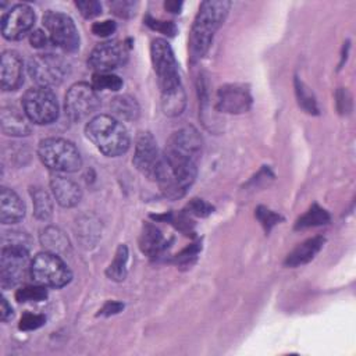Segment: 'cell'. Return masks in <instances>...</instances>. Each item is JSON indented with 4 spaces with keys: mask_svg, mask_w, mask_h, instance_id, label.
Here are the masks:
<instances>
[{
    "mask_svg": "<svg viewBox=\"0 0 356 356\" xmlns=\"http://www.w3.org/2000/svg\"><path fill=\"white\" fill-rule=\"evenodd\" d=\"M150 57L161 95V108L165 115H179L186 104V95L181 83L178 64L171 46L164 39H154L150 46Z\"/></svg>",
    "mask_w": 356,
    "mask_h": 356,
    "instance_id": "6da1fadb",
    "label": "cell"
},
{
    "mask_svg": "<svg viewBox=\"0 0 356 356\" xmlns=\"http://www.w3.org/2000/svg\"><path fill=\"white\" fill-rule=\"evenodd\" d=\"M197 161L191 156L164 147L154 181L167 199L177 200L186 193L196 178Z\"/></svg>",
    "mask_w": 356,
    "mask_h": 356,
    "instance_id": "7a4b0ae2",
    "label": "cell"
},
{
    "mask_svg": "<svg viewBox=\"0 0 356 356\" xmlns=\"http://www.w3.org/2000/svg\"><path fill=\"white\" fill-rule=\"evenodd\" d=\"M229 8L231 1L225 0H206L200 3L189 35L191 63L199 61L209 51L213 38L222 25Z\"/></svg>",
    "mask_w": 356,
    "mask_h": 356,
    "instance_id": "3957f363",
    "label": "cell"
},
{
    "mask_svg": "<svg viewBox=\"0 0 356 356\" xmlns=\"http://www.w3.org/2000/svg\"><path fill=\"white\" fill-rule=\"evenodd\" d=\"M86 138L106 156L117 157L129 147V135L125 127L107 114L95 115L85 127Z\"/></svg>",
    "mask_w": 356,
    "mask_h": 356,
    "instance_id": "277c9868",
    "label": "cell"
},
{
    "mask_svg": "<svg viewBox=\"0 0 356 356\" xmlns=\"http://www.w3.org/2000/svg\"><path fill=\"white\" fill-rule=\"evenodd\" d=\"M38 156L40 161L54 172H75L82 165L76 146L63 138H44L39 142Z\"/></svg>",
    "mask_w": 356,
    "mask_h": 356,
    "instance_id": "5b68a950",
    "label": "cell"
},
{
    "mask_svg": "<svg viewBox=\"0 0 356 356\" xmlns=\"http://www.w3.org/2000/svg\"><path fill=\"white\" fill-rule=\"evenodd\" d=\"M29 274L36 284L51 288L65 286L72 278V273L63 259L46 250L31 260Z\"/></svg>",
    "mask_w": 356,
    "mask_h": 356,
    "instance_id": "8992f818",
    "label": "cell"
},
{
    "mask_svg": "<svg viewBox=\"0 0 356 356\" xmlns=\"http://www.w3.org/2000/svg\"><path fill=\"white\" fill-rule=\"evenodd\" d=\"M22 108L29 121L46 125L58 117L57 96L50 88L35 86L28 89L22 96Z\"/></svg>",
    "mask_w": 356,
    "mask_h": 356,
    "instance_id": "52a82bcc",
    "label": "cell"
},
{
    "mask_svg": "<svg viewBox=\"0 0 356 356\" xmlns=\"http://www.w3.org/2000/svg\"><path fill=\"white\" fill-rule=\"evenodd\" d=\"M28 71L32 81L38 86L51 88L60 85L70 74L68 63L51 53L35 54L28 64Z\"/></svg>",
    "mask_w": 356,
    "mask_h": 356,
    "instance_id": "ba28073f",
    "label": "cell"
},
{
    "mask_svg": "<svg viewBox=\"0 0 356 356\" xmlns=\"http://www.w3.org/2000/svg\"><path fill=\"white\" fill-rule=\"evenodd\" d=\"M29 249L18 245L3 243L0 256V285L11 288L18 285L31 267Z\"/></svg>",
    "mask_w": 356,
    "mask_h": 356,
    "instance_id": "9c48e42d",
    "label": "cell"
},
{
    "mask_svg": "<svg viewBox=\"0 0 356 356\" xmlns=\"http://www.w3.org/2000/svg\"><path fill=\"white\" fill-rule=\"evenodd\" d=\"M100 99L96 89L86 82H76L65 93L64 110L71 121H82L97 111Z\"/></svg>",
    "mask_w": 356,
    "mask_h": 356,
    "instance_id": "30bf717a",
    "label": "cell"
},
{
    "mask_svg": "<svg viewBox=\"0 0 356 356\" xmlns=\"http://www.w3.org/2000/svg\"><path fill=\"white\" fill-rule=\"evenodd\" d=\"M43 25L53 44L63 49L64 51L72 53L79 49V33L71 19L64 13L49 10L43 15Z\"/></svg>",
    "mask_w": 356,
    "mask_h": 356,
    "instance_id": "8fae6325",
    "label": "cell"
},
{
    "mask_svg": "<svg viewBox=\"0 0 356 356\" xmlns=\"http://www.w3.org/2000/svg\"><path fill=\"white\" fill-rule=\"evenodd\" d=\"M128 60V47L124 42L108 40L99 43L88 58V65L95 72H111Z\"/></svg>",
    "mask_w": 356,
    "mask_h": 356,
    "instance_id": "7c38bea8",
    "label": "cell"
},
{
    "mask_svg": "<svg viewBox=\"0 0 356 356\" xmlns=\"http://www.w3.org/2000/svg\"><path fill=\"white\" fill-rule=\"evenodd\" d=\"M161 160L157 142L150 132H140L135 142V153L132 163L139 172L150 179L156 178V172Z\"/></svg>",
    "mask_w": 356,
    "mask_h": 356,
    "instance_id": "4fadbf2b",
    "label": "cell"
},
{
    "mask_svg": "<svg viewBox=\"0 0 356 356\" xmlns=\"http://www.w3.org/2000/svg\"><path fill=\"white\" fill-rule=\"evenodd\" d=\"M35 24V11L28 4H15L1 17V33L8 40L24 38Z\"/></svg>",
    "mask_w": 356,
    "mask_h": 356,
    "instance_id": "5bb4252c",
    "label": "cell"
},
{
    "mask_svg": "<svg viewBox=\"0 0 356 356\" xmlns=\"http://www.w3.org/2000/svg\"><path fill=\"white\" fill-rule=\"evenodd\" d=\"M252 106V96L248 86L241 83L222 85L217 90V110L228 114L246 113Z\"/></svg>",
    "mask_w": 356,
    "mask_h": 356,
    "instance_id": "9a60e30c",
    "label": "cell"
},
{
    "mask_svg": "<svg viewBox=\"0 0 356 356\" xmlns=\"http://www.w3.org/2000/svg\"><path fill=\"white\" fill-rule=\"evenodd\" d=\"M165 147H170L172 150H177L179 153H184L186 156H191L196 160L200 159L202 147H203V139L199 134V131L193 127H184L168 138Z\"/></svg>",
    "mask_w": 356,
    "mask_h": 356,
    "instance_id": "2e32d148",
    "label": "cell"
},
{
    "mask_svg": "<svg viewBox=\"0 0 356 356\" xmlns=\"http://www.w3.org/2000/svg\"><path fill=\"white\" fill-rule=\"evenodd\" d=\"M0 82L3 90H15L24 82L22 60L14 50L1 53L0 60Z\"/></svg>",
    "mask_w": 356,
    "mask_h": 356,
    "instance_id": "e0dca14e",
    "label": "cell"
},
{
    "mask_svg": "<svg viewBox=\"0 0 356 356\" xmlns=\"http://www.w3.org/2000/svg\"><path fill=\"white\" fill-rule=\"evenodd\" d=\"M50 188L56 202L63 207H74L81 202V186L71 178L54 172L50 178Z\"/></svg>",
    "mask_w": 356,
    "mask_h": 356,
    "instance_id": "ac0fdd59",
    "label": "cell"
},
{
    "mask_svg": "<svg viewBox=\"0 0 356 356\" xmlns=\"http://www.w3.org/2000/svg\"><path fill=\"white\" fill-rule=\"evenodd\" d=\"M1 132L8 136H26L31 134L32 127L26 114L14 106H4L0 111Z\"/></svg>",
    "mask_w": 356,
    "mask_h": 356,
    "instance_id": "d6986e66",
    "label": "cell"
},
{
    "mask_svg": "<svg viewBox=\"0 0 356 356\" xmlns=\"http://www.w3.org/2000/svg\"><path fill=\"white\" fill-rule=\"evenodd\" d=\"M25 216V204L21 197L6 186L0 191V221L3 224H14Z\"/></svg>",
    "mask_w": 356,
    "mask_h": 356,
    "instance_id": "ffe728a7",
    "label": "cell"
},
{
    "mask_svg": "<svg viewBox=\"0 0 356 356\" xmlns=\"http://www.w3.org/2000/svg\"><path fill=\"white\" fill-rule=\"evenodd\" d=\"M324 241L325 239L323 236H313V238H309L305 242L299 243L291 253H288V256L285 259V266L286 267H298V266L309 263L320 252V249L324 245Z\"/></svg>",
    "mask_w": 356,
    "mask_h": 356,
    "instance_id": "44dd1931",
    "label": "cell"
},
{
    "mask_svg": "<svg viewBox=\"0 0 356 356\" xmlns=\"http://www.w3.org/2000/svg\"><path fill=\"white\" fill-rule=\"evenodd\" d=\"M165 245L161 231L152 222H145L139 235L140 250L149 257H156L165 249Z\"/></svg>",
    "mask_w": 356,
    "mask_h": 356,
    "instance_id": "7402d4cb",
    "label": "cell"
},
{
    "mask_svg": "<svg viewBox=\"0 0 356 356\" xmlns=\"http://www.w3.org/2000/svg\"><path fill=\"white\" fill-rule=\"evenodd\" d=\"M40 243L46 252L57 256H64L71 252V245L67 235L57 227H46L40 234Z\"/></svg>",
    "mask_w": 356,
    "mask_h": 356,
    "instance_id": "603a6c76",
    "label": "cell"
},
{
    "mask_svg": "<svg viewBox=\"0 0 356 356\" xmlns=\"http://www.w3.org/2000/svg\"><path fill=\"white\" fill-rule=\"evenodd\" d=\"M110 108L115 117L125 121H134L139 117V104L136 99L129 95H121L111 99Z\"/></svg>",
    "mask_w": 356,
    "mask_h": 356,
    "instance_id": "cb8c5ba5",
    "label": "cell"
},
{
    "mask_svg": "<svg viewBox=\"0 0 356 356\" xmlns=\"http://www.w3.org/2000/svg\"><path fill=\"white\" fill-rule=\"evenodd\" d=\"M33 204V214L38 220L47 221L53 214V200L50 195L40 186H33L29 191Z\"/></svg>",
    "mask_w": 356,
    "mask_h": 356,
    "instance_id": "d4e9b609",
    "label": "cell"
},
{
    "mask_svg": "<svg viewBox=\"0 0 356 356\" xmlns=\"http://www.w3.org/2000/svg\"><path fill=\"white\" fill-rule=\"evenodd\" d=\"M128 248L125 245H120L117 248L115 256L113 259V261L108 264L107 270H106V275L113 280V281H124L127 277V271H128Z\"/></svg>",
    "mask_w": 356,
    "mask_h": 356,
    "instance_id": "484cf974",
    "label": "cell"
},
{
    "mask_svg": "<svg viewBox=\"0 0 356 356\" xmlns=\"http://www.w3.org/2000/svg\"><path fill=\"white\" fill-rule=\"evenodd\" d=\"M330 221V214L327 210L320 207L318 204H313L302 217L298 218L295 224V229H303L317 225H324Z\"/></svg>",
    "mask_w": 356,
    "mask_h": 356,
    "instance_id": "4316f807",
    "label": "cell"
},
{
    "mask_svg": "<svg viewBox=\"0 0 356 356\" xmlns=\"http://www.w3.org/2000/svg\"><path fill=\"white\" fill-rule=\"evenodd\" d=\"M92 86L96 90H118L122 86V79L111 72H95Z\"/></svg>",
    "mask_w": 356,
    "mask_h": 356,
    "instance_id": "83f0119b",
    "label": "cell"
},
{
    "mask_svg": "<svg viewBox=\"0 0 356 356\" xmlns=\"http://www.w3.org/2000/svg\"><path fill=\"white\" fill-rule=\"evenodd\" d=\"M47 298V291L43 285H26L15 292L18 302H42Z\"/></svg>",
    "mask_w": 356,
    "mask_h": 356,
    "instance_id": "f1b7e54d",
    "label": "cell"
},
{
    "mask_svg": "<svg viewBox=\"0 0 356 356\" xmlns=\"http://www.w3.org/2000/svg\"><path fill=\"white\" fill-rule=\"evenodd\" d=\"M295 89H296V96L299 100V104L310 114H317L318 108L316 104V100L313 97V95L309 92V88L305 86V83L302 81H299L298 78L295 79Z\"/></svg>",
    "mask_w": 356,
    "mask_h": 356,
    "instance_id": "f546056e",
    "label": "cell"
},
{
    "mask_svg": "<svg viewBox=\"0 0 356 356\" xmlns=\"http://www.w3.org/2000/svg\"><path fill=\"white\" fill-rule=\"evenodd\" d=\"M256 217H257V220L261 222V225H263V228L266 229V232H270V229H271L275 224H278V221L282 220V217H281L280 214L274 213L273 210H270V209H267V207H264V206H259V207L256 209Z\"/></svg>",
    "mask_w": 356,
    "mask_h": 356,
    "instance_id": "4dcf8cb0",
    "label": "cell"
},
{
    "mask_svg": "<svg viewBox=\"0 0 356 356\" xmlns=\"http://www.w3.org/2000/svg\"><path fill=\"white\" fill-rule=\"evenodd\" d=\"M145 22H146L147 26H150L152 29H154V31H157V32H160L163 35L174 36L177 33V26L171 21H159V19L152 18L150 15H146Z\"/></svg>",
    "mask_w": 356,
    "mask_h": 356,
    "instance_id": "1f68e13d",
    "label": "cell"
},
{
    "mask_svg": "<svg viewBox=\"0 0 356 356\" xmlns=\"http://www.w3.org/2000/svg\"><path fill=\"white\" fill-rule=\"evenodd\" d=\"M185 213L186 214H193V216H197V217H206L210 213H213V206L209 204L207 202L202 200V199H192L186 204Z\"/></svg>",
    "mask_w": 356,
    "mask_h": 356,
    "instance_id": "d6a6232c",
    "label": "cell"
},
{
    "mask_svg": "<svg viewBox=\"0 0 356 356\" xmlns=\"http://www.w3.org/2000/svg\"><path fill=\"white\" fill-rule=\"evenodd\" d=\"M46 318L42 314H35V313H25L18 324V328L22 331H32L44 324Z\"/></svg>",
    "mask_w": 356,
    "mask_h": 356,
    "instance_id": "836d02e7",
    "label": "cell"
},
{
    "mask_svg": "<svg viewBox=\"0 0 356 356\" xmlns=\"http://www.w3.org/2000/svg\"><path fill=\"white\" fill-rule=\"evenodd\" d=\"M75 6L85 18H93L102 13V4L96 0H79Z\"/></svg>",
    "mask_w": 356,
    "mask_h": 356,
    "instance_id": "e575fe53",
    "label": "cell"
},
{
    "mask_svg": "<svg viewBox=\"0 0 356 356\" xmlns=\"http://www.w3.org/2000/svg\"><path fill=\"white\" fill-rule=\"evenodd\" d=\"M117 25L114 21H110V19H106V21H102V22H95L92 25V32L96 35V36H108L111 35L114 31H115Z\"/></svg>",
    "mask_w": 356,
    "mask_h": 356,
    "instance_id": "d590c367",
    "label": "cell"
},
{
    "mask_svg": "<svg viewBox=\"0 0 356 356\" xmlns=\"http://www.w3.org/2000/svg\"><path fill=\"white\" fill-rule=\"evenodd\" d=\"M134 6H135V3L127 1V0L110 3V8H111L113 13L117 14L118 17H129V15L134 13Z\"/></svg>",
    "mask_w": 356,
    "mask_h": 356,
    "instance_id": "8d00e7d4",
    "label": "cell"
},
{
    "mask_svg": "<svg viewBox=\"0 0 356 356\" xmlns=\"http://www.w3.org/2000/svg\"><path fill=\"white\" fill-rule=\"evenodd\" d=\"M29 42H31L32 47L42 49V47H46V46H47L49 38H47V35H46L42 29H36V31H32V32H31V35H29Z\"/></svg>",
    "mask_w": 356,
    "mask_h": 356,
    "instance_id": "74e56055",
    "label": "cell"
},
{
    "mask_svg": "<svg viewBox=\"0 0 356 356\" xmlns=\"http://www.w3.org/2000/svg\"><path fill=\"white\" fill-rule=\"evenodd\" d=\"M197 252H199V245H197V243L191 245L189 248L184 249L179 254H177V257H175V259H177V263H178V261H179L181 264H188V263H191V260L196 257Z\"/></svg>",
    "mask_w": 356,
    "mask_h": 356,
    "instance_id": "f35d334b",
    "label": "cell"
},
{
    "mask_svg": "<svg viewBox=\"0 0 356 356\" xmlns=\"http://www.w3.org/2000/svg\"><path fill=\"white\" fill-rule=\"evenodd\" d=\"M124 309V305L121 302H117V300H108L104 303V306L100 309V313L102 316H113V314H117L120 313L121 310Z\"/></svg>",
    "mask_w": 356,
    "mask_h": 356,
    "instance_id": "ab89813d",
    "label": "cell"
},
{
    "mask_svg": "<svg viewBox=\"0 0 356 356\" xmlns=\"http://www.w3.org/2000/svg\"><path fill=\"white\" fill-rule=\"evenodd\" d=\"M13 317V309L8 305L6 298H1V307H0V318L1 321H8Z\"/></svg>",
    "mask_w": 356,
    "mask_h": 356,
    "instance_id": "60d3db41",
    "label": "cell"
},
{
    "mask_svg": "<svg viewBox=\"0 0 356 356\" xmlns=\"http://www.w3.org/2000/svg\"><path fill=\"white\" fill-rule=\"evenodd\" d=\"M164 7H165V10H167V11L177 14V13H179V11H181L182 3H181V1H177V0H168V1H165V3H164Z\"/></svg>",
    "mask_w": 356,
    "mask_h": 356,
    "instance_id": "b9f144b4",
    "label": "cell"
}]
</instances>
